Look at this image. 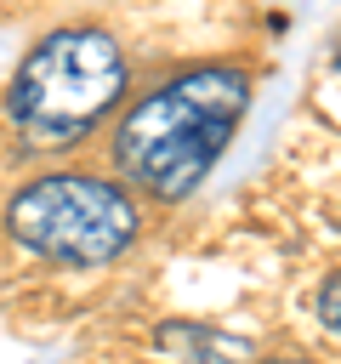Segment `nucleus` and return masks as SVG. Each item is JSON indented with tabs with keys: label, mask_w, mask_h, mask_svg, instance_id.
<instances>
[{
	"label": "nucleus",
	"mask_w": 341,
	"mask_h": 364,
	"mask_svg": "<svg viewBox=\"0 0 341 364\" xmlns=\"http://www.w3.org/2000/svg\"><path fill=\"white\" fill-rule=\"evenodd\" d=\"M250 108V74L227 63H199L188 74H170L148 97H136L114 131V165L142 193L176 205L188 199L210 165L222 159L227 136L239 131Z\"/></svg>",
	"instance_id": "f257e3e1"
},
{
	"label": "nucleus",
	"mask_w": 341,
	"mask_h": 364,
	"mask_svg": "<svg viewBox=\"0 0 341 364\" xmlns=\"http://www.w3.org/2000/svg\"><path fill=\"white\" fill-rule=\"evenodd\" d=\"M125 80V51L108 28H57L17 63L6 119L28 148H74L119 108Z\"/></svg>",
	"instance_id": "f03ea898"
},
{
	"label": "nucleus",
	"mask_w": 341,
	"mask_h": 364,
	"mask_svg": "<svg viewBox=\"0 0 341 364\" xmlns=\"http://www.w3.org/2000/svg\"><path fill=\"white\" fill-rule=\"evenodd\" d=\"M6 233L40 262L102 267L136 245L142 216L119 182L91 171H45L6 199Z\"/></svg>",
	"instance_id": "7ed1b4c3"
},
{
	"label": "nucleus",
	"mask_w": 341,
	"mask_h": 364,
	"mask_svg": "<svg viewBox=\"0 0 341 364\" xmlns=\"http://www.w3.org/2000/svg\"><path fill=\"white\" fill-rule=\"evenodd\" d=\"M159 347L182 353V364H227V358H244L250 353V341L222 336L210 324H159Z\"/></svg>",
	"instance_id": "20e7f679"
},
{
	"label": "nucleus",
	"mask_w": 341,
	"mask_h": 364,
	"mask_svg": "<svg viewBox=\"0 0 341 364\" xmlns=\"http://www.w3.org/2000/svg\"><path fill=\"white\" fill-rule=\"evenodd\" d=\"M313 313H318V324L341 341V273H330L324 284H318V296H313Z\"/></svg>",
	"instance_id": "39448f33"
},
{
	"label": "nucleus",
	"mask_w": 341,
	"mask_h": 364,
	"mask_svg": "<svg viewBox=\"0 0 341 364\" xmlns=\"http://www.w3.org/2000/svg\"><path fill=\"white\" fill-rule=\"evenodd\" d=\"M267 364H301V358H267Z\"/></svg>",
	"instance_id": "423d86ee"
},
{
	"label": "nucleus",
	"mask_w": 341,
	"mask_h": 364,
	"mask_svg": "<svg viewBox=\"0 0 341 364\" xmlns=\"http://www.w3.org/2000/svg\"><path fill=\"white\" fill-rule=\"evenodd\" d=\"M335 68H341V51H335Z\"/></svg>",
	"instance_id": "0eeeda50"
}]
</instances>
